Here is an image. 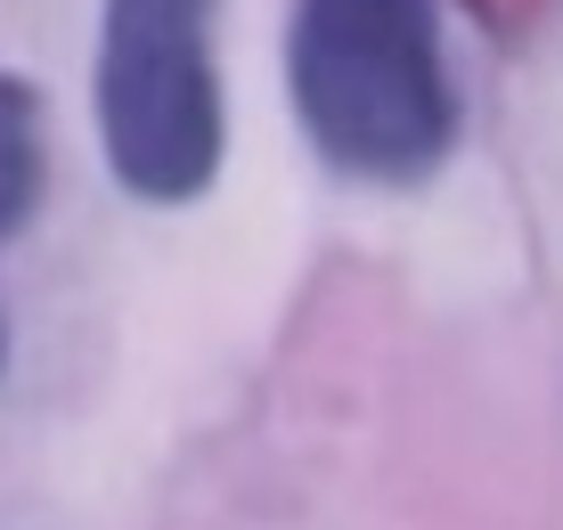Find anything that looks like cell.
Masks as SVG:
<instances>
[{"mask_svg":"<svg viewBox=\"0 0 563 530\" xmlns=\"http://www.w3.org/2000/svg\"><path fill=\"white\" fill-rule=\"evenodd\" d=\"M286 82L310 147L352 180H424L457 140L433 0H295Z\"/></svg>","mask_w":563,"mask_h":530,"instance_id":"obj_1","label":"cell"},{"mask_svg":"<svg viewBox=\"0 0 563 530\" xmlns=\"http://www.w3.org/2000/svg\"><path fill=\"white\" fill-rule=\"evenodd\" d=\"M99 147L147 205H188L221 172V66L212 0H107L99 9Z\"/></svg>","mask_w":563,"mask_h":530,"instance_id":"obj_2","label":"cell"},{"mask_svg":"<svg viewBox=\"0 0 563 530\" xmlns=\"http://www.w3.org/2000/svg\"><path fill=\"white\" fill-rule=\"evenodd\" d=\"M33 205H42V98L33 82L0 74V238H16Z\"/></svg>","mask_w":563,"mask_h":530,"instance_id":"obj_3","label":"cell"}]
</instances>
